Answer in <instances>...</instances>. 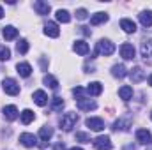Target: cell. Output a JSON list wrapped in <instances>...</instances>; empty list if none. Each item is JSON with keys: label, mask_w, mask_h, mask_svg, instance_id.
<instances>
[{"label": "cell", "mask_w": 152, "mask_h": 150, "mask_svg": "<svg viewBox=\"0 0 152 150\" xmlns=\"http://www.w3.org/2000/svg\"><path fill=\"white\" fill-rule=\"evenodd\" d=\"M113 51H115V44L110 39H101V41L96 44V53H97V55L108 57V55H112Z\"/></svg>", "instance_id": "6da1fadb"}, {"label": "cell", "mask_w": 152, "mask_h": 150, "mask_svg": "<svg viewBox=\"0 0 152 150\" xmlns=\"http://www.w3.org/2000/svg\"><path fill=\"white\" fill-rule=\"evenodd\" d=\"M76 122H78V113H66L60 118V129H64L66 133H69L76 125Z\"/></svg>", "instance_id": "7a4b0ae2"}, {"label": "cell", "mask_w": 152, "mask_h": 150, "mask_svg": "<svg viewBox=\"0 0 152 150\" xmlns=\"http://www.w3.org/2000/svg\"><path fill=\"white\" fill-rule=\"evenodd\" d=\"M2 88H4V92L9 94V95H18V94H20V85H18V81H16L14 78H5V79L2 81Z\"/></svg>", "instance_id": "3957f363"}, {"label": "cell", "mask_w": 152, "mask_h": 150, "mask_svg": "<svg viewBox=\"0 0 152 150\" xmlns=\"http://www.w3.org/2000/svg\"><path fill=\"white\" fill-rule=\"evenodd\" d=\"M85 125H87L90 131H96V133H99V131L104 129V122H103V118H99V117H88V118L85 120Z\"/></svg>", "instance_id": "277c9868"}, {"label": "cell", "mask_w": 152, "mask_h": 150, "mask_svg": "<svg viewBox=\"0 0 152 150\" xmlns=\"http://www.w3.org/2000/svg\"><path fill=\"white\" fill-rule=\"evenodd\" d=\"M94 149L97 150H110L112 149V138L110 136H97L96 140H92Z\"/></svg>", "instance_id": "5b68a950"}, {"label": "cell", "mask_w": 152, "mask_h": 150, "mask_svg": "<svg viewBox=\"0 0 152 150\" xmlns=\"http://www.w3.org/2000/svg\"><path fill=\"white\" fill-rule=\"evenodd\" d=\"M20 141H21L23 147H27V149H34V147L37 145V136H34L32 133H23V134L20 136Z\"/></svg>", "instance_id": "8992f818"}, {"label": "cell", "mask_w": 152, "mask_h": 150, "mask_svg": "<svg viewBox=\"0 0 152 150\" xmlns=\"http://www.w3.org/2000/svg\"><path fill=\"white\" fill-rule=\"evenodd\" d=\"M120 55H122V58H124V60H133V58H134V55H136V50H134V46H133V44L126 42V44H122V46H120Z\"/></svg>", "instance_id": "52a82bcc"}, {"label": "cell", "mask_w": 152, "mask_h": 150, "mask_svg": "<svg viewBox=\"0 0 152 150\" xmlns=\"http://www.w3.org/2000/svg\"><path fill=\"white\" fill-rule=\"evenodd\" d=\"M136 140H138V143H142V145H151L152 143L151 131H147V129H138V131H136Z\"/></svg>", "instance_id": "ba28073f"}, {"label": "cell", "mask_w": 152, "mask_h": 150, "mask_svg": "<svg viewBox=\"0 0 152 150\" xmlns=\"http://www.w3.org/2000/svg\"><path fill=\"white\" fill-rule=\"evenodd\" d=\"M76 101H78V108H80L81 111H90V110H96V108H97L96 101H92V99L81 97V99H76Z\"/></svg>", "instance_id": "9c48e42d"}, {"label": "cell", "mask_w": 152, "mask_h": 150, "mask_svg": "<svg viewBox=\"0 0 152 150\" xmlns=\"http://www.w3.org/2000/svg\"><path fill=\"white\" fill-rule=\"evenodd\" d=\"M44 34H46L48 37H58V36H60V28H58V25H57L55 21H48V23L44 25Z\"/></svg>", "instance_id": "30bf717a"}, {"label": "cell", "mask_w": 152, "mask_h": 150, "mask_svg": "<svg viewBox=\"0 0 152 150\" xmlns=\"http://www.w3.org/2000/svg\"><path fill=\"white\" fill-rule=\"evenodd\" d=\"M34 11H36L37 14H41V16H44V14H50L51 7H50L48 2H44V0H37V2H34Z\"/></svg>", "instance_id": "8fae6325"}, {"label": "cell", "mask_w": 152, "mask_h": 150, "mask_svg": "<svg viewBox=\"0 0 152 150\" xmlns=\"http://www.w3.org/2000/svg\"><path fill=\"white\" fill-rule=\"evenodd\" d=\"M32 99H34V103L37 106H46L48 104V94L44 90H36L34 95H32Z\"/></svg>", "instance_id": "7c38bea8"}, {"label": "cell", "mask_w": 152, "mask_h": 150, "mask_svg": "<svg viewBox=\"0 0 152 150\" xmlns=\"http://www.w3.org/2000/svg\"><path fill=\"white\" fill-rule=\"evenodd\" d=\"M4 117H5V120L12 122V120H16V118L20 117V111H18V108H16V106L9 104V106H5V108H4Z\"/></svg>", "instance_id": "4fadbf2b"}, {"label": "cell", "mask_w": 152, "mask_h": 150, "mask_svg": "<svg viewBox=\"0 0 152 150\" xmlns=\"http://www.w3.org/2000/svg\"><path fill=\"white\" fill-rule=\"evenodd\" d=\"M120 28H122L126 34H134V32H136V23H134L133 20L124 18V20H120Z\"/></svg>", "instance_id": "5bb4252c"}, {"label": "cell", "mask_w": 152, "mask_h": 150, "mask_svg": "<svg viewBox=\"0 0 152 150\" xmlns=\"http://www.w3.org/2000/svg\"><path fill=\"white\" fill-rule=\"evenodd\" d=\"M16 71H18V74L20 76L28 78V76L32 74V66H30L28 62H20V64L16 66Z\"/></svg>", "instance_id": "9a60e30c"}, {"label": "cell", "mask_w": 152, "mask_h": 150, "mask_svg": "<svg viewBox=\"0 0 152 150\" xmlns=\"http://www.w3.org/2000/svg\"><path fill=\"white\" fill-rule=\"evenodd\" d=\"M142 57L145 60H152V39H147L142 42Z\"/></svg>", "instance_id": "2e32d148"}, {"label": "cell", "mask_w": 152, "mask_h": 150, "mask_svg": "<svg viewBox=\"0 0 152 150\" xmlns=\"http://www.w3.org/2000/svg\"><path fill=\"white\" fill-rule=\"evenodd\" d=\"M112 74H113V78L122 79V78H126V76H127V69H126V66H124V64H115L113 67H112Z\"/></svg>", "instance_id": "e0dca14e"}, {"label": "cell", "mask_w": 152, "mask_h": 150, "mask_svg": "<svg viewBox=\"0 0 152 150\" xmlns=\"http://www.w3.org/2000/svg\"><path fill=\"white\" fill-rule=\"evenodd\" d=\"M101 92H103V85L99 83V81H92L88 87H87V94L88 95H101Z\"/></svg>", "instance_id": "ac0fdd59"}, {"label": "cell", "mask_w": 152, "mask_h": 150, "mask_svg": "<svg viewBox=\"0 0 152 150\" xmlns=\"http://www.w3.org/2000/svg\"><path fill=\"white\" fill-rule=\"evenodd\" d=\"M2 34H4V39L5 41H12V39L18 37V28H14L12 25H7V27H4Z\"/></svg>", "instance_id": "d6986e66"}, {"label": "cell", "mask_w": 152, "mask_h": 150, "mask_svg": "<svg viewBox=\"0 0 152 150\" xmlns=\"http://www.w3.org/2000/svg\"><path fill=\"white\" fill-rule=\"evenodd\" d=\"M131 79H133V83H140L142 79H145V71L142 69V67H134V69H131Z\"/></svg>", "instance_id": "ffe728a7"}, {"label": "cell", "mask_w": 152, "mask_h": 150, "mask_svg": "<svg viewBox=\"0 0 152 150\" xmlns=\"http://www.w3.org/2000/svg\"><path fill=\"white\" fill-rule=\"evenodd\" d=\"M108 21V14L106 12H96V14H92V18H90V23L96 27V25H101V23H106Z\"/></svg>", "instance_id": "44dd1931"}, {"label": "cell", "mask_w": 152, "mask_h": 150, "mask_svg": "<svg viewBox=\"0 0 152 150\" xmlns=\"http://www.w3.org/2000/svg\"><path fill=\"white\" fill-rule=\"evenodd\" d=\"M118 95H120V99H124V101H131V99H133V88H131L129 85H124V87L118 88Z\"/></svg>", "instance_id": "7402d4cb"}, {"label": "cell", "mask_w": 152, "mask_h": 150, "mask_svg": "<svg viewBox=\"0 0 152 150\" xmlns=\"http://www.w3.org/2000/svg\"><path fill=\"white\" fill-rule=\"evenodd\" d=\"M129 127H131V120H129V118H118L113 124L115 131H127Z\"/></svg>", "instance_id": "603a6c76"}, {"label": "cell", "mask_w": 152, "mask_h": 150, "mask_svg": "<svg viewBox=\"0 0 152 150\" xmlns=\"http://www.w3.org/2000/svg\"><path fill=\"white\" fill-rule=\"evenodd\" d=\"M73 50H75L78 55H87L88 53V44L85 41H76L73 44Z\"/></svg>", "instance_id": "cb8c5ba5"}, {"label": "cell", "mask_w": 152, "mask_h": 150, "mask_svg": "<svg viewBox=\"0 0 152 150\" xmlns=\"http://www.w3.org/2000/svg\"><path fill=\"white\" fill-rule=\"evenodd\" d=\"M20 118H21V122H23L25 125H28L30 122H34V118H36V113L32 111V110H23V111L20 113Z\"/></svg>", "instance_id": "d4e9b609"}, {"label": "cell", "mask_w": 152, "mask_h": 150, "mask_svg": "<svg viewBox=\"0 0 152 150\" xmlns=\"http://www.w3.org/2000/svg\"><path fill=\"white\" fill-rule=\"evenodd\" d=\"M140 23L143 27H152V11H142L140 12Z\"/></svg>", "instance_id": "484cf974"}, {"label": "cell", "mask_w": 152, "mask_h": 150, "mask_svg": "<svg viewBox=\"0 0 152 150\" xmlns=\"http://www.w3.org/2000/svg\"><path fill=\"white\" fill-rule=\"evenodd\" d=\"M51 136H53V129H51L50 125L41 127V131H39V138H41V141H48Z\"/></svg>", "instance_id": "4316f807"}, {"label": "cell", "mask_w": 152, "mask_h": 150, "mask_svg": "<svg viewBox=\"0 0 152 150\" xmlns=\"http://www.w3.org/2000/svg\"><path fill=\"white\" fill-rule=\"evenodd\" d=\"M55 16H57V21H60V23H69L71 21V14L66 9H58Z\"/></svg>", "instance_id": "83f0119b"}, {"label": "cell", "mask_w": 152, "mask_h": 150, "mask_svg": "<svg viewBox=\"0 0 152 150\" xmlns=\"http://www.w3.org/2000/svg\"><path fill=\"white\" fill-rule=\"evenodd\" d=\"M42 81H44V85L46 87H50L51 90H57V87H58V81H57V78L51 74H46L44 78H42Z\"/></svg>", "instance_id": "f1b7e54d"}, {"label": "cell", "mask_w": 152, "mask_h": 150, "mask_svg": "<svg viewBox=\"0 0 152 150\" xmlns=\"http://www.w3.org/2000/svg\"><path fill=\"white\" fill-rule=\"evenodd\" d=\"M28 41L27 39H20V42L16 44V50H18V53H21V55H25L27 51H28Z\"/></svg>", "instance_id": "f546056e"}, {"label": "cell", "mask_w": 152, "mask_h": 150, "mask_svg": "<svg viewBox=\"0 0 152 150\" xmlns=\"http://www.w3.org/2000/svg\"><path fill=\"white\" fill-rule=\"evenodd\" d=\"M51 108H53L55 111H62V108H64V101H62V97L55 95V97L51 99Z\"/></svg>", "instance_id": "4dcf8cb0"}, {"label": "cell", "mask_w": 152, "mask_h": 150, "mask_svg": "<svg viewBox=\"0 0 152 150\" xmlns=\"http://www.w3.org/2000/svg\"><path fill=\"white\" fill-rule=\"evenodd\" d=\"M9 58H11V50H9L7 46H0V60L5 62V60H9Z\"/></svg>", "instance_id": "1f68e13d"}, {"label": "cell", "mask_w": 152, "mask_h": 150, "mask_svg": "<svg viewBox=\"0 0 152 150\" xmlns=\"http://www.w3.org/2000/svg\"><path fill=\"white\" fill-rule=\"evenodd\" d=\"M76 140L81 143H90V136L87 133H76Z\"/></svg>", "instance_id": "d6a6232c"}, {"label": "cell", "mask_w": 152, "mask_h": 150, "mask_svg": "<svg viewBox=\"0 0 152 150\" xmlns=\"http://www.w3.org/2000/svg\"><path fill=\"white\" fill-rule=\"evenodd\" d=\"M73 94L76 95V99H81V97H85V90H83L81 87H76L75 90H73Z\"/></svg>", "instance_id": "836d02e7"}, {"label": "cell", "mask_w": 152, "mask_h": 150, "mask_svg": "<svg viewBox=\"0 0 152 150\" xmlns=\"http://www.w3.org/2000/svg\"><path fill=\"white\" fill-rule=\"evenodd\" d=\"M76 18H78V20H85V18H87V11H85V9H78V11H76Z\"/></svg>", "instance_id": "e575fe53"}, {"label": "cell", "mask_w": 152, "mask_h": 150, "mask_svg": "<svg viewBox=\"0 0 152 150\" xmlns=\"http://www.w3.org/2000/svg\"><path fill=\"white\" fill-rule=\"evenodd\" d=\"M53 150H66V145H64V143L60 141V143H57V145L53 147Z\"/></svg>", "instance_id": "d590c367"}, {"label": "cell", "mask_w": 152, "mask_h": 150, "mask_svg": "<svg viewBox=\"0 0 152 150\" xmlns=\"http://www.w3.org/2000/svg\"><path fill=\"white\" fill-rule=\"evenodd\" d=\"M4 18V9H2V5H0V20Z\"/></svg>", "instance_id": "8d00e7d4"}, {"label": "cell", "mask_w": 152, "mask_h": 150, "mask_svg": "<svg viewBox=\"0 0 152 150\" xmlns=\"http://www.w3.org/2000/svg\"><path fill=\"white\" fill-rule=\"evenodd\" d=\"M149 85H151V87H152V74L149 76Z\"/></svg>", "instance_id": "74e56055"}, {"label": "cell", "mask_w": 152, "mask_h": 150, "mask_svg": "<svg viewBox=\"0 0 152 150\" xmlns=\"http://www.w3.org/2000/svg\"><path fill=\"white\" fill-rule=\"evenodd\" d=\"M71 150H83V149H80V147H75V149H71Z\"/></svg>", "instance_id": "f35d334b"}, {"label": "cell", "mask_w": 152, "mask_h": 150, "mask_svg": "<svg viewBox=\"0 0 152 150\" xmlns=\"http://www.w3.org/2000/svg\"><path fill=\"white\" fill-rule=\"evenodd\" d=\"M151 118H152V113H151Z\"/></svg>", "instance_id": "ab89813d"}]
</instances>
